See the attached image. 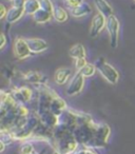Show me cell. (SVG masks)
Listing matches in <instances>:
<instances>
[{
	"mask_svg": "<svg viewBox=\"0 0 135 154\" xmlns=\"http://www.w3.org/2000/svg\"><path fill=\"white\" fill-rule=\"evenodd\" d=\"M94 64L96 66L97 71L100 73V75L108 82L115 85L118 82V79H119L118 72L116 71V69L114 66H112L110 63H108L103 58H98Z\"/></svg>",
	"mask_w": 135,
	"mask_h": 154,
	"instance_id": "cell-1",
	"label": "cell"
},
{
	"mask_svg": "<svg viewBox=\"0 0 135 154\" xmlns=\"http://www.w3.org/2000/svg\"><path fill=\"white\" fill-rule=\"evenodd\" d=\"M106 29L109 33L110 37V45L113 49H115L118 45V36H119V29L120 24L118 19L114 15L111 17L107 18V23H106Z\"/></svg>",
	"mask_w": 135,
	"mask_h": 154,
	"instance_id": "cell-2",
	"label": "cell"
},
{
	"mask_svg": "<svg viewBox=\"0 0 135 154\" xmlns=\"http://www.w3.org/2000/svg\"><path fill=\"white\" fill-rule=\"evenodd\" d=\"M84 87V76H82L79 72L73 75V77L70 80L68 88H66V94L69 96H75L79 94Z\"/></svg>",
	"mask_w": 135,
	"mask_h": 154,
	"instance_id": "cell-3",
	"label": "cell"
},
{
	"mask_svg": "<svg viewBox=\"0 0 135 154\" xmlns=\"http://www.w3.org/2000/svg\"><path fill=\"white\" fill-rule=\"evenodd\" d=\"M14 54H15V56L18 59L28 58L32 54L26 39L22 38V37H17L15 39V42H14Z\"/></svg>",
	"mask_w": 135,
	"mask_h": 154,
	"instance_id": "cell-4",
	"label": "cell"
},
{
	"mask_svg": "<svg viewBox=\"0 0 135 154\" xmlns=\"http://www.w3.org/2000/svg\"><path fill=\"white\" fill-rule=\"evenodd\" d=\"M106 23H107V18L103 15H101L100 13L96 14V15L93 17L92 23H91L90 28V36L92 38L97 37L100 32L106 28Z\"/></svg>",
	"mask_w": 135,
	"mask_h": 154,
	"instance_id": "cell-5",
	"label": "cell"
},
{
	"mask_svg": "<svg viewBox=\"0 0 135 154\" xmlns=\"http://www.w3.org/2000/svg\"><path fill=\"white\" fill-rule=\"evenodd\" d=\"M26 41H28V45L30 47L31 52L34 54L44 52L48 49V47H49L47 41L40 38H29L26 39Z\"/></svg>",
	"mask_w": 135,
	"mask_h": 154,
	"instance_id": "cell-6",
	"label": "cell"
},
{
	"mask_svg": "<svg viewBox=\"0 0 135 154\" xmlns=\"http://www.w3.org/2000/svg\"><path fill=\"white\" fill-rule=\"evenodd\" d=\"M72 76V70L71 69H68V68H60L58 69L57 71L55 72L54 74V80L57 85L59 86H62V85L66 84V82L71 80Z\"/></svg>",
	"mask_w": 135,
	"mask_h": 154,
	"instance_id": "cell-7",
	"label": "cell"
},
{
	"mask_svg": "<svg viewBox=\"0 0 135 154\" xmlns=\"http://www.w3.org/2000/svg\"><path fill=\"white\" fill-rule=\"evenodd\" d=\"M33 92L31 89L26 88V87H21L20 89H17L16 91H14L13 97L17 103H26L30 101L32 98Z\"/></svg>",
	"mask_w": 135,
	"mask_h": 154,
	"instance_id": "cell-8",
	"label": "cell"
},
{
	"mask_svg": "<svg viewBox=\"0 0 135 154\" xmlns=\"http://www.w3.org/2000/svg\"><path fill=\"white\" fill-rule=\"evenodd\" d=\"M91 12H92V8H91V5H89L88 2H86V1L81 2L78 7L70 10L71 15L76 18H80V17H84V16H87V15H89Z\"/></svg>",
	"mask_w": 135,
	"mask_h": 154,
	"instance_id": "cell-9",
	"label": "cell"
},
{
	"mask_svg": "<svg viewBox=\"0 0 135 154\" xmlns=\"http://www.w3.org/2000/svg\"><path fill=\"white\" fill-rule=\"evenodd\" d=\"M94 5L99 13L106 18H109L113 15V9L107 0H94Z\"/></svg>",
	"mask_w": 135,
	"mask_h": 154,
	"instance_id": "cell-10",
	"label": "cell"
},
{
	"mask_svg": "<svg viewBox=\"0 0 135 154\" xmlns=\"http://www.w3.org/2000/svg\"><path fill=\"white\" fill-rule=\"evenodd\" d=\"M23 14H26L24 13V9L13 7L8 11V15H7V17H5V19H7L8 23L13 24V23H15V22H17L18 20L23 16Z\"/></svg>",
	"mask_w": 135,
	"mask_h": 154,
	"instance_id": "cell-11",
	"label": "cell"
},
{
	"mask_svg": "<svg viewBox=\"0 0 135 154\" xmlns=\"http://www.w3.org/2000/svg\"><path fill=\"white\" fill-rule=\"evenodd\" d=\"M52 18H53V15H52L51 12H48L42 9H39L38 11L33 15V20L38 24L47 23V22L51 21Z\"/></svg>",
	"mask_w": 135,
	"mask_h": 154,
	"instance_id": "cell-12",
	"label": "cell"
},
{
	"mask_svg": "<svg viewBox=\"0 0 135 154\" xmlns=\"http://www.w3.org/2000/svg\"><path fill=\"white\" fill-rule=\"evenodd\" d=\"M52 15H53V18L56 20L57 22H66L69 18V14L63 8L59 7V5H54V8H53V12H52Z\"/></svg>",
	"mask_w": 135,
	"mask_h": 154,
	"instance_id": "cell-13",
	"label": "cell"
},
{
	"mask_svg": "<svg viewBox=\"0 0 135 154\" xmlns=\"http://www.w3.org/2000/svg\"><path fill=\"white\" fill-rule=\"evenodd\" d=\"M69 55L74 59H80V58H86V49L81 43H76L70 49Z\"/></svg>",
	"mask_w": 135,
	"mask_h": 154,
	"instance_id": "cell-14",
	"label": "cell"
},
{
	"mask_svg": "<svg viewBox=\"0 0 135 154\" xmlns=\"http://www.w3.org/2000/svg\"><path fill=\"white\" fill-rule=\"evenodd\" d=\"M23 9L26 15H34L40 9V2L39 0H26Z\"/></svg>",
	"mask_w": 135,
	"mask_h": 154,
	"instance_id": "cell-15",
	"label": "cell"
},
{
	"mask_svg": "<svg viewBox=\"0 0 135 154\" xmlns=\"http://www.w3.org/2000/svg\"><path fill=\"white\" fill-rule=\"evenodd\" d=\"M24 78H26V80L32 82V84L43 85V78H44V77H43V75L40 74V73L31 71V72H28L24 75Z\"/></svg>",
	"mask_w": 135,
	"mask_h": 154,
	"instance_id": "cell-16",
	"label": "cell"
},
{
	"mask_svg": "<svg viewBox=\"0 0 135 154\" xmlns=\"http://www.w3.org/2000/svg\"><path fill=\"white\" fill-rule=\"evenodd\" d=\"M96 66H95V64L93 63H87L86 66H84V68L81 69L80 71H77V72H79L80 74L82 75V76L84 77H91L92 75H94V73L96 72Z\"/></svg>",
	"mask_w": 135,
	"mask_h": 154,
	"instance_id": "cell-17",
	"label": "cell"
},
{
	"mask_svg": "<svg viewBox=\"0 0 135 154\" xmlns=\"http://www.w3.org/2000/svg\"><path fill=\"white\" fill-rule=\"evenodd\" d=\"M39 2H40V9L45 10L48 12H53V8L54 5L52 3L51 0H39Z\"/></svg>",
	"mask_w": 135,
	"mask_h": 154,
	"instance_id": "cell-18",
	"label": "cell"
},
{
	"mask_svg": "<svg viewBox=\"0 0 135 154\" xmlns=\"http://www.w3.org/2000/svg\"><path fill=\"white\" fill-rule=\"evenodd\" d=\"M34 152V148L30 143H24L20 147V153L21 154H32Z\"/></svg>",
	"mask_w": 135,
	"mask_h": 154,
	"instance_id": "cell-19",
	"label": "cell"
},
{
	"mask_svg": "<svg viewBox=\"0 0 135 154\" xmlns=\"http://www.w3.org/2000/svg\"><path fill=\"white\" fill-rule=\"evenodd\" d=\"M66 1V5H68L70 10L74 9V8L78 7L81 2H84V0H64Z\"/></svg>",
	"mask_w": 135,
	"mask_h": 154,
	"instance_id": "cell-20",
	"label": "cell"
},
{
	"mask_svg": "<svg viewBox=\"0 0 135 154\" xmlns=\"http://www.w3.org/2000/svg\"><path fill=\"white\" fill-rule=\"evenodd\" d=\"M87 63H88V62L86 61V58H80V59H76L75 66H76V69H77V71H80Z\"/></svg>",
	"mask_w": 135,
	"mask_h": 154,
	"instance_id": "cell-21",
	"label": "cell"
},
{
	"mask_svg": "<svg viewBox=\"0 0 135 154\" xmlns=\"http://www.w3.org/2000/svg\"><path fill=\"white\" fill-rule=\"evenodd\" d=\"M26 0H13V1H12V3H13V7L23 9L24 5H26Z\"/></svg>",
	"mask_w": 135,
	"mask_h": 154,
	"instance_id": "cell-22",
	"label": "cell"
},
{
	"mask_svg": "<svg viewBox=\"0 0 135 154\" xmlns=\"http://www.w3.org/2000/svg\"><path fill=\"white\" fill-rule=\"evenodd\" d=\"M8 15V10L3 5H0V19H5Z\"/></svg>",
	"mask_w": 135,
	"mask_h": 154,
	"instance_id": "cell-23",
	"label": "cell"
},
{
	"mask_svg": "<svg viewBox=\"0 0 135 154\" xmlns=\"http://www.w3.org/2000/svg\"><path fill=\"white\" fill-rule=\"evenodd\" d=\"M0 39H1V45H0V48H1V50H3L5 47V45H7V37H5V33H1V35H0Z\"/></svg>",
	"mask_w": 135,
	"mask_h": 154,
	"instance_id": "cell-24",
	"label": "cell"
},
{
	"mask_svg": "<svg viewBox=\"0 0 135 154\" xmlns=\"http://www.w3.org/2000/svg\"><path fill=\"white\" fill-rule=\"evenodd\" d=\"M75 154H95V153L93 151H90V150H81V151H78Z\"/></svg>",
	"mask_w": 135,
	"mask_h": 154,
	"instance_id": "cell-25",
	"label": "cell"
},
{
	"mask_svg": "<svg viewBox=\"0 0 135 154\" xmlns=\"http://www.w3.org/2000/svg\"><path fill=\"white\" fill-rule=\"evenodd\" d=\"M5 1H13V0H5Z\"/></svg>",
	"mask_w": 135,
	"mask_h": 154,
	"instance_id": "cell-26",
	"label": "cell"
},
{
	"mask_svg": "<svg viewBox=\"0 0 135 154\" xmlns=\"http://www.w3.org/2000/svg\"><path fill=\"white\" fill-rule=\"evenodd\" d=\"M32 154H33V153H32Z\"/></svg>",
	"mask_w": 135,
	"mask_h": 154,
	"instance_id": "cell-27",
	"label": "cell"
}]
</instances>
